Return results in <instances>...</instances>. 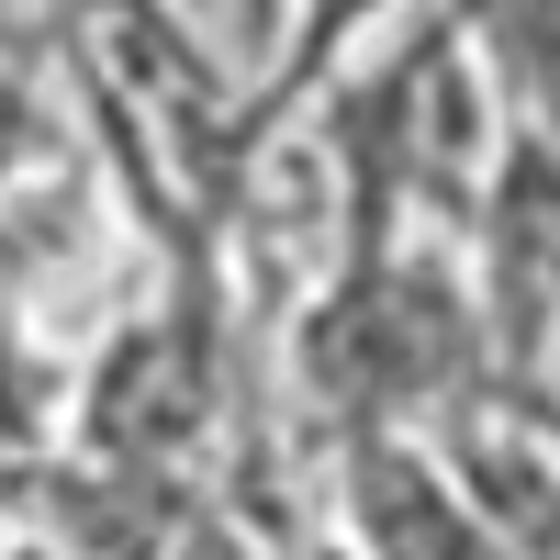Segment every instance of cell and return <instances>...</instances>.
I'll list each match as a JSON object with an SVG mask.
<instances>
[{
  "label": "cell",
  "mask_w": 560,
  "mask_h": 560,
  "mask_svg": "<svg viewBox=\"0 0 560 560\" xmlns=\"http://www.w3.org/2000/svg\"><path fill=\"white\" fill-rule=\"evenodd\" d=\"M471 292L493 325V370L527 415H560V135L504 113V147L482 168V202L459 224Z\"/></svg>",
  "instance_id": "1"
},
{
  "label": "cell",
  "mask_w": 560,
  "mask_h": 560,
  "mask_svg": "<svg viewBox=\"0 0 560 560\" xmlns=\"http://www.w3.org/2000/svg\"><path fill=\"white\" fill-rule=\"evenodd\" d=\"M348 527H359V560H516L482 527V504L459 493L448 448L415 427L348 438Z\"/></svg>",
  "instance_id": "2"
},
{
  "label": "cell",
  "mask_w": 560,
  "mask_h": 560,
  "mask_svg": "<svg viewBox=\"0 0 560 560\" xmlns=\"http://www.w3.org/2000/svg\"><path fill=\"white\" fill-rule=\"evenodd\" d=\"M404 12H415V0H292V23H280V45H269V68L236 90V135H247V158L269 147V135H292V124L359 68Z\"/></svg>",
  "instance_id": "3"
},
{
  "label": "cell",
  "mask_w": 560,
  "mask_h": 560,
  "mask_svg": "<svg viewBox=\"0 0 560 560\" xmlns=\"http://www.w3.org/2000/svg\"><path fill=\"white\" fill-rule=\"evenodd\" d=\"M213 23H224V68L258 79L269 45H280V23H292V0H213Z\"/></svg>",
  "instance_id": "4"
},
{
  "label": "cell",
  "mask_w": 560,
  "mask_h": 560,
  "mask_svg": "<svg viewBox=\"0 0 560 560\" xmlns=\"http://www.w3.org/2000/svg\"><path fill=\"white\" fill-rule=\"evenodd\" d=\"M0 560H23V549H0Z\"/></svg>",
  "instance_id": "5"
}]
</instances>
